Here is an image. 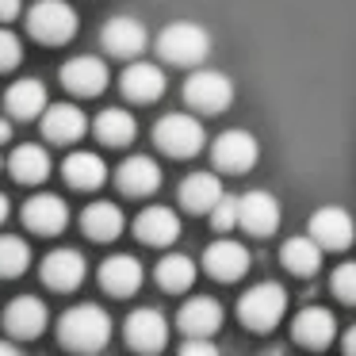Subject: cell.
<instances>
[{
    "mask_svg": "<svg viewBox=\"0 0 356 356\" xmlns=\"http://www.w3.org/2000/svg\"><path fill=\"white\" fill-rule=\"evenodd\" d=\"M58 341L70 353H100L111 341V318L96 302H77L62 314L58 322Z\"/></svg>",
    "mask_w": 356,
    "mask_h": 356,
    "instance_id": "6da1fadb",
    "label": "cell"
},
{
    "mask_svg": "<svg viewBox=\"0 0 356 356\" xmlns=\"http://www.w3.org/2000/svg\"><path fill=\"white\" fill-rule=\"evenodd\" d=\"M157 54L169 65H203L211 54V35L192 19H180L157 35Z\"/></svg>",
    "mask_w": 356,
    "mask_h": 356,
    "instance_id": "7a4b0ae2",
    "label": "cell"
},
{
    "mask_svg": "<svg viewBox=\"0 0 356 356\" xmlns=\"http://www.w3.org/2000/svg\"><path fill=\"white\" fill-rule=\"evenodd\" d=\"M27 35L47 47H62L77 35V12L65 0H35L27 8Z\"/></svg>",
    "mask_w": 356,
    "mask_h": 356,
    "instance_id": "3957f363",
    "label": "cell"
},
{
    "mask_svg": "<svg viewBox=\"0 0 356 356\" xmlns=\"http://www.w3.org/2000/svg\"><path fill=\"white\" fill-rule=\"evenodd\" d=\"M284 314H287V291L280 284H268V280L257 284V287H249V291L241 295V302H238L241 325H245V330H257V333L276 330Z\"/></svg>",
    "mask_w": 356,
    "mask_h": 356,
    "instance_id": "277c9868",
    "label": "cell"
},
{
    "mask_svg": "<svg viewBox=\"0 0 356 356\" xmlns=\"http://www.w3.org/2000/svg\"><path fill=\"white\" fill-rule=\"evenodd\" d=\"M184 104L200 115H222L234 104V81L222 70H195L184 81Z\"/></svg>",
    "mask_w": 356,
    "mask_h": 356,
    "instance_id": "5b68a950",
    "label": "cell"
},
{
    "mask_svg": "<svg viewBox=\"0 0 356 356\" xmlns=\"http://www.w3.org/2000/svg\"><path fill=\"white\" fill-rule=\"evenodd\" d=\"M154 142H157V149L169 154V157H195L203 149V142H207V134H203V123L195 115L172 111V115L157 119Z\"/></svg>",
    "mask_w": 356,
    "mask_h": 356,
    "instance_id": "8992f818",
    "label": "cell"
},
{
    "mask_svg": "<svg viewBox=\"0 0 356 356\" xmlns=\"http://www.w3.org/2000/svg\"><path fill=\"white\" fill-rule=\"evenodd\" d=\"M257 157H261V146H257V138L249 131H222L215 138V146H211L215 169L218 172H234V177H241V172L253 169Z\"/></svg>",
    "mask_w": 356,
    "mask_h": 356,
    "instance_id": "52a82bcc",
    "label": "cell"
},
{
    "mask_svg": "<svg viewBox=\"0 0 356 356\" xmlns=\"http://www.w3.org/2000/svg\"><path fill=\"white\" fill-rule=\"evenodd\" d=\"M238 226L245 234H253V238H268V234H276L280 230V203H276V195L261 192V188L238 195Z\"/></svg>",
    "mask_w": 356,
    "mask_h": 356,
    "instance_id": "ba28073f",
    "label": "cell"
},
{
    "mask_svg": "<svg viewBox=\"0 0 356 356\" xmlns=\"http://www.w3.org/2000/svg\"><path fill=\"white\" fill-rule=\"evenodd\" d=\"M100 47L108 50L111 58L134 62V58H142V50L149 47V35L134 16H111L108 24H104V31H100Z\"/></svg>",
    "mask_w": 356,
    "mask_h": 356,
    "instance_id": "9c48e42d",
    "label": "cell"
},
{
    "mask_svg": "<svg viewBox=\"0 0 356 356\" xmlns=\"http://www.w3.org/2000/svg\"><path fill=\"white\" fill-rule=\"evenodd\" d=\"M58 77L73 96H100L108 88L111 73H108V62H100L96 54H81V58H70Z\"/></svg>",
    "mask_w": 356,
    "mask_h": 356,
    "instance_id": "30bf717a",
    "label": "cell"
},
{
    "mask_svg": "<svg viewBox=\"0 0 356 356\" xmlns=\"http://www.w3.org/2000/svg\"><path fill=\"white\" fill-rule=\"evenodd\" d=\"M127 345L134 353H161L169 345V322H165L161 310L154 307H138L127 318Z\"/></svg>",
    "mask_w": 356,
    "mask_h": 356,
    "instance_id": "8fae6325",
    "label": "cell"
},
{
    "mask_svg": "<svg viewBox=\"0 0 356 356\" xmlns=\"http://www.w3.org/2000/svg\"><path fill=\"white\" fill-rule=\"evenodd\" d=\"M203 268H207V276L222 280V284H234V280H241L249 272V249L234 238H218L203 253Z\"/></svg>",
    "mask_w": 356,
    "mask_h": 356,
    "instance_id": "7c38bea8",
    "label": "cell"
},
{
    "mask_svg": "<svg viewBox=\"0 0 356 356\" xmlns=\"http://www.w3.org/2000/svg\"><path fill=\"white\" fill-rule=\"evenodd\" d=\"M39 272H42V284L54 287V291H77V287L85 284L88 264L77 249H54V253L42 257Z\"/></svg>",
    "mask_w": 356,
    "mask_h": 356,
    "instance_id": "4fadbf2b",
    "label": "cell"
},
{
    "mask_svg": "<svg viewBox=\"0 0 356 356\" xmlns=\"http://www.w3.org/2000/svg\"><path fill=\"white\" fill-rule=\"evenodd\" d=\"M47 322H50V310H47V302L35 299V295H19V299H12L8 310H4V330L16 341H35L47 330Z\"/></svg>",
    "mask_w": 356,
    "mask_h": 356,
    "instance_id": "5bb4252c",
    "label": "cell"
},
{
    "mask_svg": "<svg viewBox=\"0 0 356 356\" xmlns=\"http://www.w3.org/2000/svg\"><path fill=\"white\" fill-rule=\"evenodd\" d=\"M24 226L31 234H42V238H54L70 226V207H65L58 195L42 192V195H31L24 203Z\"/></svg>",
    "mask_w": 356,
    "mask_h": 356,
    "instance_id": "9a60e30c",
    "label": "cell"
},
{
    "mask_svg": "<svg viewBox=\"0 0 356 356\" xmlns=\"http://www.w3.org/2000/svg\"><path fill=\"white\" fill-rule=\"evenodd\" d=\"M310 238L318 241L322 249H348L356 238L353 215L345 207H322L310 215Z\"/></svg>",
    "mask_w": 356,
    "mask_h": 356,
    "instance_id": "2e32d148",
    "label": "cell"
},
{
    "mask_svg": "<svg viewBox=\"0 0 356 356\" xmlns=\"http://www.w3.org/2000/svg\"><path fill=\"white\" fill-rule=\"evenodd\" d=\"M39 119H42L47 142H58V146H70V142L85 138V131H88V119L77 104H47V111Z\"/></svg>",
    "mask_w": 356,
    "mask_h": 356,
    "instance_id": "e0dca14e",
    "label": "cell"
},
{
    "mask_svg": "<svg viewBox=\"0 0 356 356\" xmlns=\"http://www.w3.org/2000/svg\"><path fill=\"white\" fill-rule=\"evenodd\" d=\"M142 280H146L142 261H138V257H131V253H115V257H108V261L100 264V287L108 295H115V299L134 295L142 287Z\"/></svg>",
    "mask_w": 356,
    "mask_h": 356,
    "instance_id": "ac0fdd59",
    "label": "cell"
},
{
    "mask_svg": "<svg viewBox=\"0 0 356 356\" xmlns=\"http://www.w3.org/2000/svg\"><path fill=\"white\" fill-rule=\"evenodd\" d=\"M115 184H119V192H123V195L142 200V195H154L157 188H161V169H157L154 157L134 154V157H127V161L115 169Z\"/></svg>",
    "mask_w": 356,
    "mask_h": 356,
    "instance_id": "d6986e66",
    "label": "cell"
},
{
    "mask_svg": "<svg viewBox=\"0 0 356 356\" xmlns=\"http://www.w3.org/2000/svg\"><path fill=\"white\" fill-rule=\"evenodd\" d=\"M119 88H123V96L134 104H154L157 96H165V73L157 70L154 62L134 58L123 70V77H119Z\"/></svg>",
    "mask_w": 356,
    "mask_h": 356,
    "instance_id": "ffe728a7",
    "label": "cell"
},
{
    "mask_svg": "<svg viewBox=\"0 0 356 356\" xmlns=\"http://www.w3.org/2000/svg\"><path fill=\"white\" fill-rule=\"evenodd\" d=\"M291 337L299 341V345H307V348H325V345H333V337H337V318H333L325 307H307V310L295 314Z\"/></svg>",
    "mask_w": 356,
    "mask_h": 356,
    "instance_id": "44dd1931",
    "label": "cell"
},
{
    "mask_svg": "<svg viewBox=\"0 0 356 356\" xmlns=\"http://www.w3.org/2000/svg\"><path fill=\"white\" fill-rule=\"evenodd\" d=\"M134 238L142 245H172L180 238V218L172 207H146L138 218H134Z\"/></svg>",
    "mask_w": 356,
    "mask_h": 356,
    "instance_id": "7402d4cb",
    "label": "cell"
},
{
    "mask_svg": "<svg viewBox=\"0 0 356 356\" xmlns=\"http://www.w3.org/2000/svg\"><path fill=\"white\" fill-rule=\"evenodd\" d=\"M177 325L184 330V337H215L218 325H222V307L207 295H195L180 307L177 314Z\"/></svg>",
    "mask_w": 356,
    "mask_h": 356,
    "instance_id": "603a6c76",
    "label": "cell"
},
{
    "mask_svg": "<svg viewBox=\"0 0 356 356\" xmlns=\"http://www.w3.org/2000/svg\"><path fill=\"white\" fill-rule=\"evenodd\" d=\"M50 96H47V85L35 77H24V81H12V88L4 92V108H8L12 119L27 123V119H39L47 111Z\"/></svg>",
    "mask_w": 356,
    "mask_h": 356,
    "instance_id": "cb8c5ba5",
    "label": "cell"
},
{
    "mask_svg": "<svg viewBox=\"0 0 356 356\" xmlns=\"http://www.w3.org/2000/svg\"><path fill=\"white\" fill-rule=\"evenodd\" d=\"M180 207L192 211V215H207L218 200H222V180L215 172H192V177L180 180V192H177Z\"/></svg>",
    "mask_w": 356,
    "mask_h": 356,
    "instance_id": "d4e9b609",
    "label": "cell"
},
{
    "mask_svg": "<svg viewBox=\"0 0 356 356\" xmlns=\"http://www.w3.org/2000/svg\"><path fill=\"white\" fill-rule=\"evenodd\" d=\"M62 177H65V184L77 188V192H92V188H100L104 180H108V165L96 154H88V149H77V154L65 157Z\"/></svg>",
    "mask_w": 356,
    "mask_h": 356,
    "instance_id": "484cf974",
    "label": "cell"
},
{
    "mask_svg": "<svg viewBox=\"0 0 356 356\" xmlns=\"http://www.w3.org/2000/svg\"><path fill=\"white\" fill-rule=\"evenodd\" d=\"M123 222L127 218L115 203H88L85 215H81V230L92 241H115L123 234Z\"/></svg>",
    "mask_w": 356,
    "mask_h": 356,
    "instance_id": "4316f807",
    "label": "cell"
},
{
    "mask_svg": "<svg viewBox=\"0 0 356 356\" xmlns=\"http://www.w3.org/2000/svg\"><path fill=\"white\" fill-rule=\"evenodd\" d=\"M8 172L12 180H19V184H42V180L50 177V154L42 146H16L8 157Z\"/></svg>",
    "mask_w": 356,
    "mask_h": 356,
    "instance_id": "83f0119b",
    "label": "cell"
},
{
    "mask_svg": "<svg viewBox=\"0 0 356 356\" xmlns=\"http://www.w3.org/2000/svg\"><path fill=\"white\" fill-rule=\"evenodd\" d=\"M92 131H96V138H100L104 146H115V149H119V146H131V142H134V134H138V123H134L131 111L108 108V111H100V115H96Z\"/></svg>",
    "mask_w": 356,
    "mask_h": 356,
    "instance_id": "f1b7e54d",
    "label": "cell"
},
{
    "mask_svg": "<svg viewBox=\"0 0 356 356\" xmlns=\"http://www.w3.org/2000/svg\"><path fill=\"white\" fill-rule=\"evenodd\" d=\"M280 261L295 276H314L318 264H322V245L314 238H287L284 249H280Z\"/></svg>",
    "mask_w": 356,
    "mask_h": 356,
    "instance_id": "f546056e",
    "label": "cell"
},
{
    "mask_svg": "<svg viewBox=\"0 0 356 356\" xmlns=\"http://www.w3.org/2000/svg\"><path fill=\"white\" fill-rule=\"evenodd\" d=\"M157 284L165 287V291H188V287L195 284V261L184 253H169L157 261Z\"/></svg>",
    "mask_w": 356,
    "mask_h": 356,
    "instance_id": "4dcf8cb0",
    "label": "cell"
},
{
    "mask_svg": "<svg viewBox=\"0 0 356 356\" xmlns=\"http://www.w3.org/2000/svg\"><path fill=\"white\" fill-rule=\"evenodd\" d=\"M31 264V245L24 238H12V234H0V280H16L27 272Z\"/></svg>",
    "mask_w": 356,
    "mask_h": 356,
    "instance_id": "1f68e13d",
    "label": "cell"
},
{
    "mask_svg": "<svg viewBox=\"0 0 356 356\" xmlns=\"http://www.w3.org/2000/svg\"><path fill=\"white\" fill-rule=\"evenodd\" d=\"M333 295H337L341 302H348V307H356V261H345L337 272H333L330 280Z\"/></svg>",
    "mask_w": 356,
    "mask_h": 356,
    "instance_id": "d6a6232c",
    "label": "cell"
},
{
    "mask_svg": "<svg viewBox=\"0 0 356 356\" xmlns=\"http://www.w3.org/2000/svg\"><path fill=\"white\" fill-rule=\"evenodd\" d=\"M207 215H211V226H215L218 234L234 230V226H238V200H234V195H226V192H222V200H218L215 207L207 211Z\"/></svg>",
    "mask_w": 356,
    "mask_h": 356,
    "instance_id": "836d02e7",
    "label": "cell"
},
{
    "mask_svg": "<svg viewBox=\"0 0 356 356\" xmlns=\"http://www.w3.org/2000/svg\"><path fill=\"white\" fill-rule=\"evenodd\" d=\"M19 62H24V42H19V35H12L8 27H0V73L16 70Z\"/></svg>",
    "mask_w": 356,
    "mask_h": 356,
    "instance_id": "e575fe53",
    "label": "cell"
},
{
    "mask_svg": "<svg viewBox=\"0 0 356 356\" xmlns=\"http://www.w3.org/2000/svg\"><path fill=\"white\" fill-rule=\"evenodd\" d=\"M180 353L184 356H215V341L211 337H184Z\"/></svg>",
    "mask_w": 356,
    "mask_h": 356,
    "instance_id": "d590c367",
    "label": "cell"
},
{
    "mask_svg": "<svg viewBox=\"0 0 356 356\" xmlns=\"http://www.w3.org/2000/svg\"><path fill=\"white\" fill-rule=\"evenodd\" d=\"M24 12V0H0V24H8Z\"/></svg>",
    "mask_w": 356,
    "mask_h": 356,
    "instance_id": "8d00e7d4",
    "label": "cell"
},
{
    "mask_svg": "<svg viewBox=\"0 0 356 356\" xmlns=\"http://www.w3.org/2000/svg\"><path fill=\"white\" fill-rule=\"evenodd\" d=\"M345 353H353V356H356V325L345 333Z\"/></svg>",
    "mask_w": 356,
    "mask_h": 356,
    "instance_id": "74e56055",
    "label": "cell"
},
{
    "mask_svg": "<svg viewBox=\"0 0 356 356\" xmlns=\"http://www.w3.org/2000/svg\"><path fill=\"white\" fill-rule=\"evenodd\" d=\"M0 142H12V123L8 119H0Z\"/></svg>",
    "mask_w": 356,
    "mask_h": 356,
    "instance_id": "f35d334b",
    "label": "cell"
},
{
    "mask_svg": "<svg viewBox=\"0 0 356 356\" xmlns=\"http://www.w3.org/2000/svg\"><path fill=\"white\" fill-rule=\"evenodd\" d=\"M4 218H8V195L0 192V222H4Z\"/></svg>",
    "mask_w": 356,
    "mask_h": 356,
    "instance_id": "ab89813d",
    "label": "cell"
},
{
    "mask_svg": "<svg viewBox=\"0 0 356 356\" xmlns=\"http://www.w3.org/2000/svg\"><path fill=\"white\" fill-rule=\"evenodd\" d=\"M0 356H16V345H8V341H0Z\"/></svg>",
    "mask_w": 356,
    "mask_h": 356,
    "instance_id": "60d3db41",
    "label": "cell"
}]
</instances>
